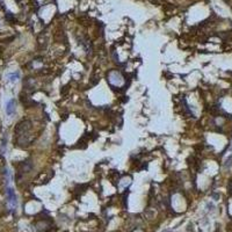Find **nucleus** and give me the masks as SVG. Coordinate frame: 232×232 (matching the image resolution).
Returning <instances> with one entry per match:
<instances>
[{
  "instance_id": "7ed1b4c3",
  "label": "nucleus",
  "mask_w": 232,
  "mask_h": 232,
  "mask_svg": "<svg viewBox=\"0 0 232 232\" xmlns=\"http://www.w3.org/2000/svg\"><path fill=\"white\" fill-rule=\"evenodd\" d=\"M20 78V73L19 72H13V73H9L8 74V80L9 81H12V82H15V81H18Z\"/></svg>"
},
{
  "instance_id": "f03ea898",
  "label": "nucleus",
  "mask_w": 232,
  "mask_h": 232,
  "mask_svg": "<svg viewBox=\"0 0 232 232\" xmlns=\"http://www.w3.org/2000/svg\"><path fill=\"white\" fill-rule=\"evenodd\" d=\"M14 112H15V100H9L6 106V113L8 115H12Z\"/></svg>"
},
{
  "instance_id": "f257e3e1",
  "label": "nucleus",
  "mask_w": 232,
  "mask_h": 232,
  "mask_svg": "<svg viewBox=\"0 0 232 232\" xmlns=\"http://www.w3.org/2000/svg\"><path fill=\"white\" fill-rule=\"evenodd\" d=\"M7 197H8V202L14 207L16 204V196H15V194H14L12 188L7 189Z\"/></svg>"
}]
</instances>
